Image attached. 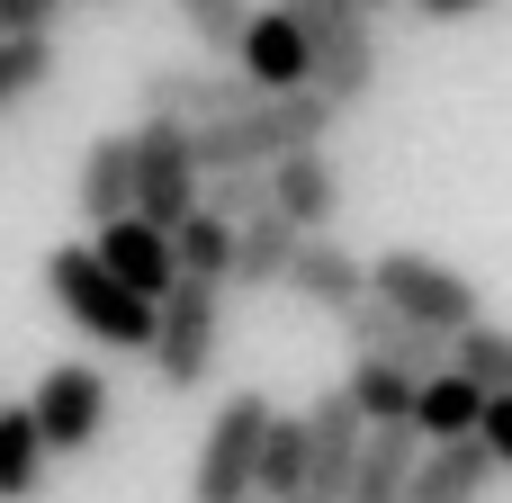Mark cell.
<instances>
[{
	"label": "cell",
	"instance_id": "9c48e42d",
	"mask_svg": "<svg viewBox=\"0 0 512 503\" xmlns=\"http://www.w3.org/2000/svg\"><path fill=\"white\" fill-rule=\"evenodd\" d=\"M27 414H36L45 459H72V450H90V441L108 432V378H99L90 360H54V369L36 378Z\"/></svg>",
	"mask_w": 512,
	"mask_h": 503
},
{
	"label": "cell",
	"instance_id": "52a82bcc",
	"mask_svg": "<svg viewBox=\"0 0 512 503\" xmlns=\"http://www.w3.org/2000/svg\"><path fill=\"white\" fill-rule=\"evenodd\" d=\"M135 135V216L153 225V234H171V225H189L198 216V153H189V126H171V117H135L126 126Z\"/></svg>",
	"mask_w": 512,
	"mask_h": 503
},
{
	"label": "cell",
	"instance_id": "6da1fadb",
	"mask_svg": "<svg viewBox=\"0 0 512 503\" xmlns=\"http://www.w3.org/2000/svg\"><path fill=\"white\" fill-rule=\"evenodd\" d=\"M333 126H342V108L324 90H288V99H252L243 117L189 126V153H198V180H216V171H279L288 153H315Z\"/></svg>",
	"mask_w": 512,
	"mask_h": 503
},
{
	"label": "cell",
	"instance_id": "603a6c76",
	"mask_svg": "<svg viewBox=\"0 0 512 503\" xmlns=\"http://www.w3.org/2000/svg\"><path fill=\"white\" fill-rule=\"evenodd\" d=\"M450 369L477 387V396H512V324H468L459 342H450Z\"/></svg>",
	"mask_w": 512,
	"mask_h": 503
},
{
	"label": "cell",
	"instance_id": "d4e9b609",
	"mask_svg": "<svg viewBox=\"0 0 512 503\" xmlns=\"http://www.w3.org/2000/svg\"><path fill=\"white\" fill-rule=\"evenodd\" d=\"M45 486V441L27 405H0V503H27Z\"/></svg>",
	"mask_w": 512,
	"mask_h": 503
},
{
	"label": "cell",
	"instance_id": "d6986e66",
	"mask_svg": "<svg viewBox=\"0 0 512 503\" xmlns=\"http://www.w3.org/2000/svg\"><path fill=\"white\" fill-rule=\"evenodd\" d=\"M414 459H423V441H414L405 423H396V432H369V450H360L342 503H405L414 495Z\"/></svg>",
	"mask_w": 512,
	"mask_h": 503
},
{
	"label": "cell",
	"instance_id": "44dd1931",
	"mask_svg": "<svg viewBox=\"0 0 512 503\" xmlns=\"http://www.w3.org/2000/svg\"><path fill=\"white\" fill-rule=\"evenodd\" d=\"M414 387H423V378H405V369H387V360H351V378H342V396H351V414H360L369 432L414 423Z\"/></svg>",
	"mask_w": 512,
	"mask_h": 503
},
{
	"label": "cell",
	"instance_id": "4dcf8cb0",
	"mask_svg": "<svg viewBox=\"0 0 512 503\" xmlns=\"http://www.w3.org/2000/svg\"><path fill=\"white\" fill-rule=\"evenodd\" d=\"M477 9H495V0H414V18H432V27H450V18H477Z\"/></svg>",
	"mask_w": 512,
	"mask_h": 503
},
{
	"label": "cell",
	"instance_id": "d6a6232c",
	"mask_svg": "<svg viewBox=\"0 0 512 503\" xmlns=\"http://www.w3.org/2000/svg\"><path fill=\"white\" fill-rule=\"evenodd\" d=\"M351 9H378V0H351Z\"/></svg>",
	"mask_w": 512,
	"mask_h": 503
},
{
	"label": "cell",
	"instance_id": "484cf974",
	"mask_svg": "<svg viewBox=\"0 0 512 503\" xmlns=\"http://www.w3.org/2000/svg\"><path fill=\"white\" fill-rule=\"evenodd\" d=\"M54 81V36H0V117Z\"/></svg>",
	"mask_w": 512,
	"mask_h": 503
},
{
	"label": "cell",
	"instance_id": "cb8c5ba5",
	"mask_svg": "<svg viewBox=\"0 0 512 503\" xmlns=\"http://www.w3.org/2000/svg\"><path fill=\"white\" fill-rule=\"evenodd\" d=\"M171 261H180V279H207V288H225V279H234V225L198 207L189 225H171Z\"/></svg>",
	"mask_w": 512,
	"mask_h": 503
},
{
	"label": "cell",
	"instance_id": "ba28073f",
	"mask_svg": "<svg viewBox=\"0 0 512 503\" xmlns=\"http://www.w3.org/2000/svg\"><path fill=\"white\" fill-rule=\"evenodd\" d=\"M252 99L261 90L234 63H153V72H135V108L171 117V126H216V117H243Z\"/></svg>",
	"mask_w": 512,
	"mask_h": 503
},
{
	"label": "cell",
	"instance_id": "4316f807",
	"mask_svg": "<svg viewBox=\"0 0 512 503\" xmlns=\"http://www.w3.org/2000/svg\"><path fill=\"white\" fill-rule=\"evenodd\" d=\"M198 207L225 216V225H252V216H270V171H216L198 189Z\"/></svg>",
	"mask_w": 512,
	"mask_h": 503
},
{
	"label": "cell",
	"instance_id": "ffe728a7",
	"mask_svg": "<svg viewBox=\"0 0 512 503\" xmlns=\"http://www.w3.org/2000/svg\"><path fill=\"white\" fill-rule=\"evenodd\" d=\"M486 486H495V459L477 441H450V450L414 459V495L405 503H486Z\"/></svg>",
	"mask_w": 512,
	"mask_h": 503
},
{
	"label": "cell",
	"instance_id": "e575fe53",
	"mask_svg": "<svg viewBox=\"0 0 512 503\" xmlns=\"http://www.w3.org/2000/svg\"><path fill=\"white\" fill-rule=\"evenodd\" d=\"M297 503H315V495H297Z\"/></svg>",
	"mask_w": 512,
	"mask_h": 503
},
{
	"label": "cell",
	"instance_id": "83f0119b",
	"mask_svg": "<svg viewBox=\"0 0 512 503\" xmlns=\"http://www.w3.org/2000/svg\"><path fill=\"white\" fill-rule=\"evenodd\" d=\"M171 9L189 18V36H198L207 54L234 63V45H243V27H252V0H171Z\"/></svg>",
	"mask_w": 512,
	"mask_h": 503
},
{
	"label": "cell",
	"instance_id": "836d02e7",
	"mask_svg": "<svg viewBox=\"0 0 512 503\" xmlns=\"http://www.w3.org/2000/svg\"><path fill=\"white\" fill-rule=\"evenodd\" d=\"M243 503H270V495H243Z\"/></svg>",
	"mask_w": 512,
	"mask_h": 503
},
{
	"label": "cell",
	"instance_id": "ac0fdd59",
	"mask_svg": "<svg viewBox=\"0 0 512 503\" xmlns=\"http://www.w3.org/2000/svg\"><path fill=\"white\" fill-rule=\"evenodd\" d=\"M297 225L288 216H252V225H234V297H261V288H288V261H297Z\"/></svg>",
	"mask_w": 512,
	"mask_h": 503
},
{
	"label": "cell",
	"instance_id": "1f68e13d",
	"mask_svg": "<svg viewBox=\"0 0 512 503\" xmlns=\"http://www.w3.org/2000/svg\"><path fill=\"white\" fill-rule=\"evenodd\" d=\"M63 9H117V0H63Z\"/></svg>",
	"mask_w": 512,
	"mask_h": 503
},
{
	"label": "cell",
	"instance_id": "7a4b0ae2",
	"mask_svg": "<svg viewBox=\"0 0 512 503\" xmlns=\"http://www.w3.org/2000/svg\"><path fill=\"white\" fill-rule=\"evenodd\" d=\"M45 297L63 306V324L99 351H153V306L90 252V243H54L45 252Z\"/></svg>",
	"mask_w": 512,
	"mask_h": 503
},
{
	"label": "cell",
	"instance_id": "f546056e",
	"mask_svg": "<svg viewBox=\"0 0 512 503\" xmlns=\"http://www.w3.org/2000/svg\"><path fill=\"white\" fill-rule=\"evenodd\" d=\"M63 0H0V36H54Z\"/></svg>",
	"mask_w": 512,
	"mask_h": 503
},
{
	"label": "cell",
	"instance_id": "8992f818",
	"mask_svg": "<svg viewBox=\"0 0 512 503\" xmlns=\"http://www.w3.org/2000/svg\"><path fill=\"white\" fill-rule=\"evenodd\" d=\"M270 396L234 387L216 414H207V441H198V468H189V503H243L261 477V432H270Z\"/></svg>",
	"mask_w": 512,
	"mask_h": 503
},
{
	"label": "cell",
	"instance_id": "7402d4cb",
	"mask_svg": "<svg viewBox=\"0 0 512 503\" xmlns=\"http://www.w3.org/2000/svg\"><path fill=\"white\" fill-rule=\"evenodd\" d=\"M252 495H270V503H297V495H306V414H270Z\"/></svg>",
	"mask_w": 512,
	"mask_h": 503
},
{
	"label": "cell",
	"instance_id": "8fae6325",
	"mask_svg": "<svg viewBox=\"0 0 512 503\" xmlns=\"http://www.w3.org/2000/svg\"><path fill=\"white\" fill-rule=\"evenodd\" d=\"M342 333H351V360H387V369H405V378H441V369H450V333H423V324H405V315L378 306V297H360V306L342 315Z\"/></svg>",
	"mask_w": 512,
	"mask_h": 503
},
{
	"label": "cell",
	"instance_id": "4fadbf2b",
	"mask_svg": "<svg viewBox=\"0 0 512 503\" xmlns=\"http://www.w3.org/2000/svg\"><path fill=\"white\" fill-rule=\"evenodd\" d=\"M288 288H297L315 315H333V324H342V315L369 297V261H360L351 243H333V234H306V243H297V261H288Z\"/></svg>",
	"mask_w": 512,
	"mask_h": 503
},
{
	"label": "cell",
	"instance_id": "7c38bea8",
	"mask_svg": "<svg viewBox=\"0 0 512 503\" xmlns=\"http://www.w3.org/2000/svg\"><path fill=\"white\" fill-rule=\"evenodd\" d=\"M360 450H369V423L351 414L342 387H324V396L306 405V495H315V503H342L351 468H360Z\"/></svg>",
	"mask_w": 512,
	"mask_h": 503
},
{
	"label": "cell",
	"instance_id": "5b68a950",
	"mask_svg": "<svg viewBox=\"0 0 512 503\" xmlns=\"http://www.w3.org/2000/svg\"><path fill=\"white\" fill-rule=\"evenodd\" d=\"M216 342H225V288H207V279H171L162 288V306H153V378L171 387V396H198L207 387V369H216Z\"/></svg>",
	"mask_w": 512,
	"mask_h": 503
},
{
	"label": "cell",
	"instance_id": "9a60e30c",
	"mask_svg": "<svg viewBox=\"0 0 512 503\" xmlns=\"http://www.w3.org/2000/svg\"><path fill=\"white\" fill-rule=\"evenodd\" d=\"M90 252H99V261H108V270H117V279H126L144 306H162V288L180 279V261H171V234H153L144 216H117L108 234H90Z\"/></svg>",
	"mask_w": 512,
	"mask_h": 503
},
{
	"label": "cell",
	"instance_id": "5bb4252c",
	"mask_svg": "<svg viewBox=\"0 0 512 503\" xmlns=\"http://www.w3.org/2000/svg\"><path fill=\"white\" fill-rule=\"evenodd\" d=\"M270 216H288L297 234H333V216H342V171H333L324 144H315V153H288V162L270 171Z\"/></svg>",
	"mask_w": 512,
	"mask_h": 503
},
{
	"label": "cell",
	"instance_id": "2e32d148",
	"mask_svg": "<svg viewBox=\"0 0 512 503\" xmlns=\"http://www.w3.org/2000/svg\"><path fill=\"white\" fill-rule=\"evenodd\" d=\"M81 216H90V234L135 216V135H90V153H81Z\"/></svg>",
	"mask_w": 512,
	"mask_h": 503
},
{
	"label": "cell",
	"instance_id": "3957f363",
	"mask_svg": "<svg viewBox=\"0 0 512 503\" xmlns=\"http://www.w3.org/2000/svg\"><path fill=\"white\" fill-rule=\"evenodd\" d=\"M369 297L378 306H396L405 324H423V333H468V324H486V288L468 279V270H450V261H432V252H414V243H396V252H378L369 261Z\"/></svg>",
	"mask_w": 512,
	"mask_h": 503
},
{
	"label": "cell",
	"instance_id": "277c9868",
	"mask_svg": "<svg viewBox=\"0 0 512 503\" xmlns=\"http://www.w3.org/2000/svg\"><path fill=\"white\" fill-rule=\"evenodd\" d=\"M297 27H306V63H315V90L351 117L369 90H378V27H369V9H351V0H279Z\"/></svg>",
	"mask_w": 512,
	"mask_h": 503
},
{
	"label": "cell",
	"instance_id": "f1b7e54d",
	"mask_svg": "<svg viewBox=\"0 0 512 503\" xmlns=\"http://www.w3.org/2000/svg\"><path fill=\"white\" fill-rule=\"evenodd\" d=\"M477 450L495 459V477H512V396H486V423H477Z\"/></svg>",
	"mask_w": 512,
	"mask_h": 503
},
{
	"label": "cell",
	"instance_id": "30bf717a",
	"mask_svg": "<svg viewBox=\"0 0 512 503\" xmlns=\"http://www.w3.org/2000/svg\"><path fill=\"white\" fill-rule=\"evenodd\" d=\"M234 72L261 90V99H288V90H315V63H306V27L270 0V9H252V27H243V45H234Z\"/></svg>",
	"mask_w": 512,
	"mask_h": 503
},
{
	"label": "cell",
	"instance_id": "e0dca14e",
	"mask_svg": "<svg viewBox=\"0 0 512 503\" xmlns=\"http://www.w3.org/2000/svg\"><path fill=\"white\" fill-rule=\"evenodd\" d=\"M477 423H486V396H477L459 369H441V378H423V387H414V423H405V432H414L423 450L477 441Z\"/></svg>",
	"mask_w": 512,
	"mask_h": 503
}]
</instances>
